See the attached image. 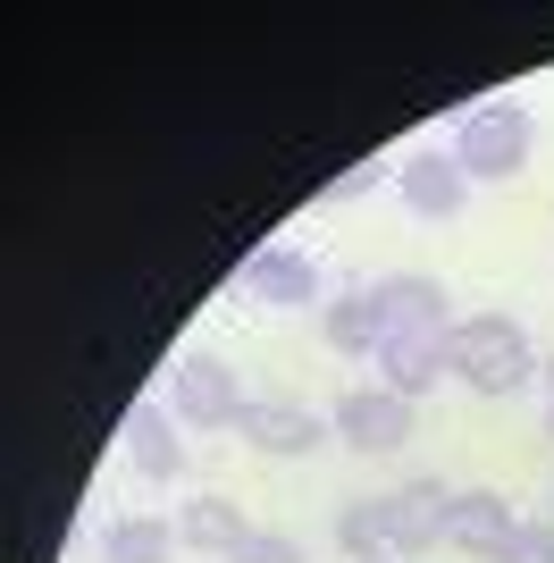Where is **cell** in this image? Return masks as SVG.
I'll use <instances>...</instances> for the list:
<instances>
[{"label": "cell", "mask_w": 554, "mask_h": 563, "mask_svg": "<svg viewBox=\"0 0 554 563\" xmlns=\"http://www.w3.org/2000/svg\"><path fill=\"white\" fill-rule=\"evenodd\" d=\"M454 336V329H445ZM445 336H387V345L369 353L378 362V387H395L403 404L437 396V378H454V353H445Z\"/></svg>", "instance_id": "ba28073f"}, {"label": "cell", "mask_w": 554, "mask_h": 563, "mask_svg": "<svg viewBox=\"0 0 554 563\" xmlns=\"http://www.w3.org/2000/svg\"><path fill=\"white\" fill-rule=\"evenodd\" d=\"M445 353H454V378L470 387V396H521L546 362L530 353V329L521 320H505V311H470V320H454V336H445Z\"/></svg>", "instance_id": "6da1fadb"}, {"label": "cell", "mask_w": 554, "mask_h": 563, "mask_svg": "<svg viewBox=\"0 0 554 563\" xmlns=\"http://www.w3.org/2000/svg\"><path fill=\"white\" fill-rule=\"evenodd\" d=\"M244 404L253 396H235V371L219 353H177V371H168V412H177L185 429H235Z\"/></svg>", "instance_id": "3957f363"}, {"label": "cell", "mask_w": 554, "mask_h": 563, "mask_svg": "<svg viewBox=\"0 0 554 563\" xmlns=\"http://www.w3.org/2000/svg\"><path fill=\"white\" fill-rule=\"evenodd\" d=\"M244 539H253V521L235 514L228 496H193L177 514V547H193V555H235Z\"/></svg>", "instance_id": "5bb4252c"}, {"label": "cell", "mask_w": 554, "mask_h": 563, "mask_svg": "<svg viewBox=\"0 0 554 563\" xmlns=\"http://www.w3.org/2000/svg\"><path fill=\"white\" fill-rule=\"evenodd\" d=\"M235 438H244V446H261V454H311V446H328L336 429H328L320 412H302V404H277V396H261V404H244Z\"/></svg>", "instance_id": "9c48e42d"}, {"label": "cell", "mask_w": 554, "mask_h": 563, "mask_svg": "<svg viewBox=\"0 0 554 563\" xmlns=\"http://www.w3.org/2000/svg\"><path fill=\"white\" fill-rule=\"evenodd\" d=\"M538 152V126L521 101H479V110L454 126V161L470 186H505V177H521Z\"/></svg>", "instance_id": "7a4b0ae2"}, {"label": "cell", "mask_w": 554, "mask_h": 563, "mask_svg": "<svg viewBox=\"0 0 554 563\" xmlns=\"http://www.w3.org/2000/svg\"><path fill=\"white\" fill-rule=\"evenodd\" d=\"M168 547H177V530H168V521L126 514V521H110V539H101V563H168Z\"/></svg>", "instance_id": "9a60e30c"}, {"label": "cell", "mask_w": 554, "mask_h": 563, "mask_svg": "<svg viewBox=\"0 0 554 563\" xmlns=\"http://www.w3.org/2000/svg\"><path fill=\"white\" fill-rule=\"evenodd\" d=\"M126 463H135L143 479H177L185 471V438H177V412H168V404H135V412H126Z\"/></svg>", "instance_id": "4fadbf2b"}, {"label": "cell", "mask_w": 554, "mask_h": 563, "mask_svg": "<svg viewBox=\"0 0 554 563\" xmlns=\"http://www.w3.org/2000/svg\"><path fill=\"white\" fill-rule=\"evenodd\" d=\"M244 295L261 311H320L328 303V278L311 253H253L244 261Z\"/></svg>", "instance_id": "52a82bcc"}, {"label": "cell", "mask_w": 554, "mask_h": 563, "mask_svg": "<svg viewBox=\"0 0 554 563\" xmlns=\"http://www.w3.org/2000/svg\"><path fill=\"white\" fill-rule=\"evenodd\" d=\"M378 563H387V555H378Z\"/></svg>", "instance_id": "7402d4cb"}, {"label": "cell", "mask_w": 554, "mask_h": 563, "mask_svg": "<svg viewBox=\"0 0 554 563\" xmlns=\"http://www.w3.org/2000/svg\"><path fill=\"white\" fill-rule=\"evenodd\" d=\"M395 194H403L412 219H454L462 202H470V177H462L454 152H420V161L395 168Z\"/></svg>", "instance_id": "30bf717a"}, {"label": "cell", "mask_w": 554, "mask_h": 563, "mask_svg": "<svg viewBox=\"0 0 554 563\" xmlns=\"http://www.w3.org/2000/svg\"><path fill=\"white\" fill-rule=\"evenodd\" d=\"M369 295L387 311V336H445L454 329V295H445L429 269H395V278H378Z\"/></svg>", "instance_id": "8992f818"}, {"label": "cell", "mask_w": 554, "mask_h": 563, "mask_svg": "<svg viewBox=\"0 0 554 563\" xmlns=\"http://www.w3.org/2000/svg\"><path fill=\"white\" fill-rule=\"evenodd\" d=\"M378 177H387V168H378V161H353V168H345V177H336V186H328V194H320V202H362V194H369V186H378Z\"/></svg>", "instance_id": "d6986e66"}, {"label": "cell", "mask_w": 554, "mask_h": 563, "mask_svg": "<svg viewBox=\"0 0 554 563\" xmlns=\"http://www.w3.org/2000/svg\"><path fill=\"white\" fill-rule=\"evenodd\" d=\"M454 496L445 479H403L387 496V555H420V547H445V521H454Z\"/></svg>", "instance_id": "5b68a950"}, {"label": "cell", "mask_w": 554, "mask_h": 563, "mask_svg": "<svg viewBox=\"0 0 554 563\" xmlns=\"http://www.w3.org/2000/svg\"><path fill=\"white\" fill-rule=\"evenodd\" d=\"M546 438H554V404H546Z\"/></svg>", "instance_id": "44dd1931"}, {"label": "cell", "mask_w": 554, "mask_h": 563, "mask_svg": "<svg viewBox=\"0 0 554 563\" xmlns=\"http://www.w3.org/2000/svg\"><path fill=\"white\" fill-rule=\"evenodd\" d=\"M538 378H546V404H554V353H546V371H538Z\"/></svg>", "instance_id": "ffe728a7"}, {"label": "cell", "mask_w": 554, "mask_h": 563, "mask_svg": "<svg viewBox=\"0 0 554 563\" xmlns=\"http://www.w3.org/2000/svg\"><path fill=\"white\" fill-rule=\"evenodd\" d=\"M328 429H336L353 454H395L403 438H412V404L395 396V387H353V396H336Z\"/></svg>", "instance_id": "277c9868"}, {"label": "cell", "mask_w": 554, "mask_h": 563, "mask_svg": "<svg viewBox=\"0 0 554 563\" xmlns=\"http://www.w3.org/2000/svg\"><path fill=\"white\" fill-rule=\"evenodd\" d=\"M228 563H302V539H286V530H253Z\"/></svg>", "instance_id": "e0dca14e"}, {"label": "cell", "mask_w": 554, "mask_h": 563, "mask_svg": "<svg viewBox=\"0 0 554 563\" xmlns=\"http://www.w3.org/2000/svg\"><path fill=\"white\" fill-rule=\"evenodd\" d=\"M512 530H521V521H512V505H505L496 488H462V496H454V521H445V547L496 563V555L512 547Z\"/></svg>", "instance_id": "8fae6325"}, {"label": "cell", "mask_w": 554, "mask_h": 563, "mask_svg": "<svg viewBox=\"0 0 554 563\" xmlns=\"http://www.w3.org/2000/svg\"><path fill=\"white\" fill-rule=\"evenodd\" d=\"M320 336H328L336 353H353V362H362V353H378V345H387V311H378V295H369V286L328 295V303H320Z\"/></svg>", "instance_id": "7c38bea8"}, {"label": "cell", "mask_w": 554, "mask_h": 563, "mask_svg": "<svg viewBox=\"0 0 554 563\" xmlns=\"http://www.w3.org/2000/svg\"><path fill=\"white\" fill-rule=\"evenodd\" d=\"M496 563H554V521H521V530H512V547Z\"/></svg>", "instance_id": "ac0fdd59"}, {"label": "cell", "mask_w": 554, "mask_h": 563, "mask_svg": "<svg viewBox=\"0 0 554 563\" xmlns=\"http://www.w3.org/2000/svg\"><path fill=\"white\" fill-rule=\"evenodd\" d=\"M336 547L353 563H378L387 555V496H353L345 514H336Z\"/></svg>", "instance_id": "2e32d148"}]
</instances>
